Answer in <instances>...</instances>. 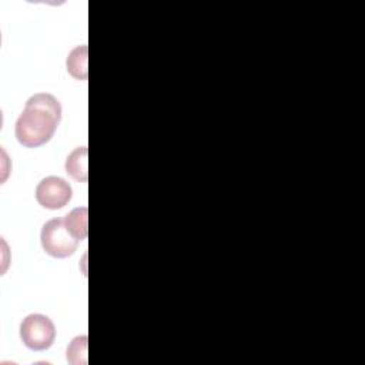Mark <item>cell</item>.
<instances>
[{
    "mask_svg": "<svg viewBox=\"0 0 365 365\" xmlns=\"http://www.w3.org/2000/svg\"><path fill=\"white\" fill-rule=\"evenodd\" d=\"M40 242L46 254L54 258H67L78 247L76 240L64 224V218H51L41 227Z\"/></svg>",
    "mask_w": 365,
    "mask_h": 365,
    "instance_id": "obj_2",
    "label": "cell"
},
{
    "mask_svg": "<svg viewBox=\"0 0 365 365\" xmlns=\"http://www.w3.org/2000/svg\"><path fill=\"white\" fill-rule=\"evenodd\" d=\"M73 197L70 184L57 175L44 177L36 187L37 202L47 210H60L66 207Z\"/></svg>",
    "mask_w": 365,
    "mask_h": 365,
    "instance_id": "obj_4",
    "label": "cell"
},
{
    "mask_svg": "<svg viewBox=\"0 0 365 365\" xmlns=\"http://www.w3.org/2000/svg\"><path fill=\"white\" fill-rule=\"evenodd\" d=\"M60 120V101L50 93H36L26 101L16 121V138L27 148L44 145L54 135Z\"/></svg>",
    "mask_w": 365,
    "mask_h": 365,
    "instance_id": "obj_1",
    "label": "cell"
},
{
    "mask_svg": "<svg viewBox=\"0 0 365 365\" xmlns=\"http://www.w3.org/2000/svg\"><path fill=\"white\" fill-rule=\"evenodd\" d=\"M87 220H88L87 207H77L64 217V224L76 240L83 241L87 238V234H88Z\"/></svg>",
    "mask_w": 365,
    "mask_h": 365,
    "instance_id": "obj_7",
    "label": "cell"
},
{
    "mask_svg": "<svg viewBox=\"0 0 365 365\" xmlns=\"http://www.w3.org/2000/svg\"><path fill=\"white\" fill-rule=\"evenodd\" d=\"M87 51H88L87 46L81 44L74 47L67 57V61H66L67 71L76 80H87V76H88Z\"/></svg>",
    "mask_w": 365,
    "mask_h": 365,
    "instance_id": "obj_6",
    "label": "cell"
},
{
    "mask_svg": "<svg viewBox=\"0 0 365 365\" xmlns=\"http://www.w3.org/2000/svg\"><path fill=\"white\" fill-rule=\"evenodd\" d=\"M87 154L88 150L86 145L74 148L66 158L64 170L66 173L78 182H87L88 173H87Z\"/></svg>",
    "mask_w": 365,
    "mask_h": 365,
    "instance_id": "obj_5",
    "label": "cell"
},
{
    "mask_svg": "<svg viewBox=\"0 0 365 365\" xmlns=\"http://www.w3.org/2000/svg\"><path fill=\"white\" fill-rule=\"evenodd\" d=\"M21 342L31 351H46L56 339L54 322L43 314L27 315L19 328Z\"/></svg>",
    "mask_w": 365,
    "mask_h": 365,
    "instance_id": "obj_3",
    "label": "cell"
},
{
    "mask_svg": "<svg viewBox=\"0 0 365 365\" xmlns=\"http://www.w3.org/2000/svg\"><path fill=\"white\" fill-rule=\"evenodd\" d=\"M87 335H78L71 339L67 346V362L71 365H86L87 364Z\"/></svg>",
    "mask_w": 365,
    "mask_h": 365,
    "instance_id": "obj_8",
    "label": "cell"
}]
</instances>
